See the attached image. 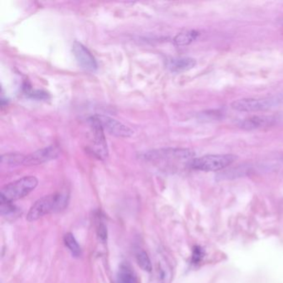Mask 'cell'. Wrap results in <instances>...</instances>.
Here are the masks:
<instances>
[{"label":"cell","mask_w":283,"mask_h":283,"mask_svg":"<svg viewBox=\"0 0 283 283\" xmlns=\"http://www.w3.org/2000/svg\"><path fill=\"white\" fill-rule=\"evenodd\" d=\"M97 235L102 243H105L107 239V229L104 224H101L97 228Z\"/></svg>","instance_id":"e0dca14e"},{"label":"cell","mask_w":283,"mask_h":283,"mask_svg":"<svg viewBox=\"0 0 283 283\" xmlns=\"http://www.w3.org/2000/svg\"><path fill=\"white\" fill-rule=\"evenodd\" d=\"M281 23H282V24L283 25V18L282 19V20H281Z\"/></svg>","instance_id":"ac0fdd59"},{"label":"cell","mask_w":283,"mask_h":283,"mask_svg":"<svg viewBox=\"0 0 283 283\" xmlns=\"http://www.w3.org/2000/svg\"><path fill=\"white\" fill-rule=\"evenodd\" d=\"M196 64L197 62L195 59L189 57H183V58L170 59L168 62L167 66L173 72H184L194 69Z\"/></svg>","instance_id":"8fae6325"},{"label":"cell","mask_w":283,"mask_h":283,"mask_svg":"<svg viewBox=\"0 0 283 283\" xmlns=\"http://www.w3.org/2000/svg\"><path fill=\"white\" fill-rule=\"evenodd\" d=\"M26 155L22 154H3L1 157V162L3 164H9V165H19V164H23L24 159H25Z\"/></svg>","instance_id":"9a60e30c"},{"label":"cell","mask_w":283,"mask_h":283,"mask_svg":"<svg viewBox=\"0 0 283 283\" xmlns=\"http://www.w3.org/2000/svg\"><path fill=\"white\" fill-rule=\"evenodd\" d=\"M274 98H243L231 104V108L241 112H258L273 108L278 103Z\"/></svg>","instance_id":"277c9868"},{"label":"cell","mask_w":283,"mask_h":283,"mask_svg":"<svg viewBox=\"0 0 283 283\" xmlns=\"http://www.w3.org/2000/svg\"><path fill=\"white\" fill-rule=\"evenodd\" d=\"M38 180L34 176H26L6 185L0 191L1 205L11 204L29 195L38 186Z\"/></svg>","instance_id":"7a4b0ae2"},{"label":"cell","mask_w":283,"mask_h":283,"mask_svg":"<svg viewBox=\"0 0 283 283\" xmlns=\"http://www.w3.org/2000/svg\"><path fill=\"white\" fill-rule=\"evenodd\" d=\"M64 243L74 257L78 258L81 255V247L79 246L78 243H77V241L74 237L73 234H71V233H68L65 234Z\"/></svg>","instance_id":"5bb4252c"},{"label":"cell","mask_w":283,"mask_h":283,"mask_svg":"<svg viewBox=\"0 0 283 283\" xmlns=\"http://www.w3.org/2000/svg\"><path fill=\"white\" fill-rule=\"evenodd\" d=\"M72 52L75 59L82 69L89 71H96L97 69L96 59L82 43L75 41L72 45Z\"/></svg>","instance_id":"52a82bcc"},{"label":"cell","mask_w":283,"mask_h":283,"mask_svg":"<svg viewBox=\"0 0 283 283\" xmlns=\"http://www.w3.org/2000/svg\"><path fill=\"white\" fill-rule=\"evenodd\" d=\"M200 36V33L196 30H189L178 34L174 39L177 46H187L196 40Z\"/></svg>","instance_id":"7c38bea8"},{"label":"cell","mask_w":283,"mask_h":283,"mask_svg":"<svg viewBox=\"0 0 283 283\" xmlns=\"http://www.w3.org/2000/svg\"><path fill=\"white\" fill-rule=\"evenodd\" d=\"M275 122V118L272 116H254L244 119L239 123V127L247 131L261 129L271 127Z\"/></svg>","instance_id":"30bf717a"},{"label":"cell","mask_w":283,"mask_h":283,"mask_svg":"<svg viewBox=\"0 0 283 283\" xmlns=\"http://www.w3.org/2000/svg\"><path fill=\"white\" fill-rule=\"evenodd\" d=\"M93 133V152L98 158L106 159L108 156V148L106 144V137L104 135V130L97 121L95 116L89 119Z\"/></svg>","instance_id":"8992f818"},{"label":"cell","mask_w":283,"mask_h":283,"mask_svg":"<svg viewBox=\"0 0 283 283\" xmlns=\"http://www.w3.org/2000/svg\"><path fill=\"white\" fill-rule=\"evenodd\" d=\"M137 264L142 270L147 273H150L152 271V264L149 256L144 251H140L137 254Z\"/></svg>","instance_id":"2e32d148"},{"label":"cell","mask_w":283,"mask_h":283,"mask_svg":"<svg viewBox=\"0 0 283 283\" xmlns=\"http://www.w3.org/2000/svg\"><path fill=\"white\" fill-rule=\"evenodd\" d=\"M117 283H137L134 273L128 265H122L120 268Z\"/></svg>","instance_id":"4fadbf2b"},{"label":"cell","mask_w":283,"mask_h":283,"mask_svg":"<svg viewBox=\"0 0 283 283\" xmlns=\"http://www.w3.org/2000/svg\"><path fill=\"white\" fill-rule=\"evenodd\" d=\"M68 202L69 198L64 194L46 195L32 205L27 214V220L33 222L45 215L61 211L67 207Z\"/></svg>","instance_id":"6da1fadb"},{"label":"cell","mask_w":283,"mask_h":283,"mask_svg":"<svg viewBox=\"0 0 283 283\" xmlns=\"http://www.w3.org/2000/svg\"><path fill=\"white\" fill-rule=\"evenodd\" d=\"M237 156L234 154H207L199 158H194L190 160L189 165L195 170L215 172L229 166L235 162Z\"/></svg>","instance_id":"3957f363"},{"label":"cell","mask_w":283,"mask_h":283,"mask_svg":"<svg viewBox=\"0 0 283 283\" xmlns=\"http://www.w3.org/2000/svg\"><path fill=\"white\" fill-rule=\"evenodd\" d=\"M145 159H154L160 158H175L180 159H194L195 153L189 149H163L147 152L144 154Z\"/></svg>","instance_id":"9c48e42d"},{"label":"cell","mask_w":283,"mask_h":283,"mask_svg":"<svg viewBox=\"0 0 283 283\" xmlns=\"http://www.w3.org/2000/svg\"><path fill=\"white\" fill-rule=\"evenodd\" d=\"M59 154H60V149L55 145L44 147L38 149L37 151L33 152L32 154L26 155L23 165L30 166V165L43 164L46 162L55 159L59 156Z\"/></svg>","instance_id":"ba28073f"},{"label":"cell","mask_w":283,"mask_h":283,"mask_svg":"<svg viewBox=\"0 0 283 283\" xmlns=\"http://www.w3.org/2000/svg\"><path fill=\"white\" fill-rule=\"evenodd\" d=\"M95 117L100 122L104 131H106L112 136L128 138L134 135V132L130 127L114 118L104 115H96Z\"/></svg>","instance_id":"5b68a950"}]
</instances>
